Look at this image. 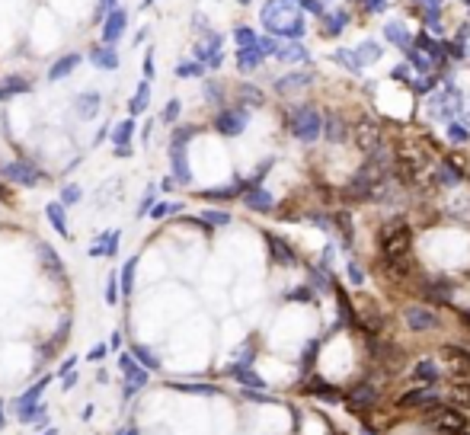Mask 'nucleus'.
Instances as JSON below:
<instances>
[{"label": "nucleus", "instance_id": "37998d69", "mask_svg": "<svg viewBox=\"0 0 470 435\" xmlns=\"http://www.w3.org/2000/svg\"><path fill=\"white\" fill-rule=\"evenodd\" d=\"M0 429H4V413H0Z\"/></svg>", "mask_w": 470, "mask_h": 435}, {"label": "nucleus", "instance_id": "0eeeda50", "mask_svg": "<svg viewBox=\"0 0 470 435\" xmlns=\"http://www.w3.org/2000/svg\"><path fill=\"white\" fill-rule=\"evenodd\" d=\"M4 176H7V180H16V183H26V186H35V183H39V170H32L29 164L4 166Z\"/></svg>", "mask_w": 470, "mask_h": 435}, {"label": "nucleus", "instance_id": "473e14b6", "mask_svg": "<svg viewBox=\"0 0 470 435\" xmlns=\"http://www.w3.org/2000/svg\"><path fill=\"white\" fill-rule=\"evenodd\" d=\"M176 116H180V103H176V99H170V103H166V112H163V118H166V122H173Z\"/></svg>", "mask_w": 470, "mask_h": 435}, {"label": "nucleus", "instance_id": "7ed1b4c3", "mask_svg": "<svg viewBox=\"0 0 470 435\" xmlns=\"http://www.w3.org/2000/svg\"><path fill=\"white\" fill-rule=\"evenodd\" d=\"M263 20H266V26H269L272 32H291V35L301 32V20H297V16H291L288 10H282L278 4H276V7H266Z\"/></svg>", "mask_w": 470, "mask_h": 435}, {"label": "nucleus", "instance_id": "c9c22d12", "mask_svg": "<svg viewBox=\"0 0 470 435\" xmlns=\"http://www.w3.org/2000/svg\"><path fill=\"white\" fill-rule=\"evenodd\" d=\"M106 298H109V301H116V276H109V288H106Z\"/></svg>", "mask_w": 470, "mask_h": 435}, {"label": "nucleus", "instance_id": "2eb2a0df", "mask_svg": "<svg viewBox=\"0 0 470 435\" xmlns=\"http://www.w3.org/2000/svg\"><path fill=\"white\" fill-rule=\"evenodd\" d=\"M451 400H454V407L470 410V378H461L454 387H451Z\"/></svg>", "mask_w": 470, "mask_h": 435}, {"label": "nucleus", "instance_id": "a19ab883", "mask_svg": "<svg viewBox=\"0 0 470 435\" xmlns=\"http://www.w3.org/2000/svg\"><path fill=\"white\" fill-rule=\"evenodd\" d=\"M438 435H470L467 429H461V432H438Z\"/></svg>", "mask_w": 470, "mask_h": 435}, {"label": "nucleus", "instance_id": "79ce46f5", "mask_svg": "<svg viewBox=\"0 0 470 435\" xmlns=\"http://www.w3.org/2000/svg\"><path fill=\"white\" fill-rule=\"evenodd\" d=\"M125 435H138V432H135V429H128V432H125Z\"/></svg>", "mask_w": 470, "mask_h": 435}, {"label": "nucleus", "instance_id": "c03bdc74", "mask_svg": "<svg viewBox=\"0 0 470 435\" xmlns=\"http://www.w3.org/2000/svg\"><path fill=\"white\" fill-rule=\"evenodd\" d=\"M0 195H4V189H0Z\"/></svg>", "mask_w": 470, "mask_h": 435}, {"label": "nucleus", "instance_id": "f03ea898", "mask_svg": "<svg viewBox=\"0 0 470 435\" xmlns=\"http://www.w3.org/2000/svg\"><path fill=\"white\" fill-rule=\"evenodd\" d=\"M422 419H426V426H429L435 435L438 432H461V429H467V413H461L457 407H448V403H435V400L426 407Z\"/></svg>", "mask_w": 470, "mask_h": 435}, {"label": "nucleus", "instance_id": "423d86ee", "mask_svg": "<svg viewBox=\"0 0 470 435\" xmlns=\"http://www.w3.org/2000/svg\"><path fill=\"white\" fill-rule=\"evenodd\" d=\"M118 368L128 374V384H125V397H135V391H138V387L147 381V372H138V368H135L132 355H122V359H118Z\"/></svg>", "mask_w": 470, "mask_h": 435}, {"label": "nucleus", "instance_id": "dca6fc26", "mask_svg": "<svg viewBox=\"0 0 470 435\" xmlns=\"http://www.w3.org/2000/svg\"><path fill=\"white\" fill-rule=\"evenodd\" d=\"M90 61L97 64V68H106V71H116L118 68V55L112 49H97L90 55Z\"/></svg>", "mask_w": 470, "mask_h": 435}, {"label": "nucleus", "instance_id": "ddd939ff", "mask_svg": "<svg viewBox=\"0 0 470 435\" xmlns=\"http://www.w3.org/2000/svg\"><path fill=\"white\" fill-rule=\"evenodd\" d=\"M45 384H49V378H45V381H39V384H32V387L26 391V394H23L20 400H16V410H20V416H23V413H29V410L35 407V400H39V394L45 391Z\"/></svg>", "mask_w": 470, "mask_h": 435}, {"label": "nucleus", "instance_id": "a18cd8bd", "mask_svg": "<svg viewBox=\"0 0 470 435\" xmlns=\"http://www.w3.org/2000/svg\"><path fill=\"white\" fill-rule=\"evenodd\" d=\"M243 4H247V0H243Z\"/></svg>", "mask_w": 470, "mask_h": 435}, {"label": "nucleus", "instance_id": "bb28decb", "mask_svg": "<svg viewBox=\"0 0 470 435\" xmlns=\"http://www.w3.org/2000/svg\"><path fill=\"white\" fill-rule=\"evenodd\" d=\"M42 259H45V266H49L51 272H61V263H58V256H55V250L49 247V243H45V247H42Z\"/></svg>", "mask_w": 470, "mask_h": 435}, {"label": "nucleus", "instance_id": "6ab92c4d", "mask_svg": "<svg viewBox=\"0 0 470 435\" xmlns=\"http://www.w3.org/2000/svg\"><path fill=\"white\" fill-rule=\"evenodd\" d=\"M135 132V122L132 118H125L122 125H116V132H112V141H116V147H128V138H132Z\"/></svg>", "mask_w": 470, "mask_h": 435}, {"label": "nucleus", "instance_id": "9d476101", "mask_svg": "<svg viewBox=\"0 0 470 435\" xmlns=\"http://www.w3.org/2000/svg\"><path fill=\"white\" fill-rule=\"evenodd\" d=\"M125 23H128V13H125V10H112L109 20H106V26H103V39L116 42L118 35L125 32Z\"/></svg>", "mask_w": 470, "mask_h": 435}, {"label": "nucleus", "instance_id": "f8f14e48", "mask_svg": "<svg viewBox=\"0 0 470 435\" xmlns=\"http://www.w3.org/2000/svg\"><path fill=\"white\" fill-rule=\"evenodd\" d=\"M80 64V55H64L61 61H55L51 64V71H49V80H61V77H68L70 71Z\"/></svg>", "mask_w": 470, "mask_h": 435}, {"label": "nucleus", "instance_id": "20e7f679", "mask_svg": "<svg viewBox=\"0 0 470 435\" xmlns=\"http://www.w3.org/2000/svg\"><path fill=\"white\" fill-rule=\"evenodd\" d=\"M442 362L451 374H457V378H470V349H464V345H445Z\"/></svg>", "mask_w": 470, "mask_h": 435}, {"label": "nucleus", "instance_id": "2f4dec72", "mask_svg": "<svg viewBox=\"0 0 470 435\" xmlns=\"http://www.w3.org/2000/svg\"><path fill=\"white\" fill-rule=\"evenodd\" d=\"M176 208H180V205H170V202H160V205L157 208H154V218H163V214H170V212H176Z\"/></svg>", "mask_w": 470, "mask_h": 435}, {"label": "nucleus", "instance_id": "cd10ccee", "mask_svg": "<svg viewBox=\"0 0 470 435\" xmlns=\"http://www.w3.org/2000/svg\"><path fill=\"white\" fill-rule=\"evenodd\" d=\"M435 365H432V362H419V365H416V378H422V381H435Z\"/></svg>", "mask_w": 470, "mask_h": 435}, {"label": "nucleus", "instance_id": "b1692460", "mask_svg": "<svg viewBox=\"0 0 470 435\" xmlns=\"http://www.w3.org/2000/svg\"><path fill=\"white\" fill-rule=\"evenodd\" d=\"M116 237H118V231H109V234H106V240H103V243H93V247H90V256L116 253Z\"/></svg>", "mask_w": 470, "mask_h": 435}, {"label": "nucleus", "instance_id": "f704fd0d", "mask_svg": "<svg viewBox=\"0 0 470 435\" xmlns=\"http://www.w3.org/2000/svg\"><path fill=\"white\" fill-rule=\"evenodd\" d=\"M103 355H106V345H93V349H90V359H93V362L103 359Z\"/></svg>", "mask_w": 470, "mask_h": 435}, {"label": "nucleus", "instance_id": "a878e982", "mask_svg": "<svg viewBox=\"0 0 470 435\" xmlns=\"http://www.w3.org/2000/svg\"><path fill=\"white\" fill-rule=\"evenodd\" d=\"M247 205L256 208V212H266V208L272 205V199H269L266 192H249V195H247Z\"/></svg>", "mask_w": 470, "mask_h": 435}, {"label": "nucleus", "instance_id": "393cba45", "mask_svg": "<svg viewBox=\"0 0 470 435\" xmlns=\"http://www.w3.org/2000/svg\"><path fill=\"white\" fill-rule=\"evenodd\" d=\"M135 355H138V359H141V365H144V368H151V372H154V368H160L157 355H154L151 349H144V345H135Z\"/></svg>", "mask_w": 470, "mask_h": 435}, {"label": "nucleus", "instance_id": "ea45409f", "mask_svg": "<svg viewBox=\"0 0 470 435\" xmlns=\"http://www.w3.org/2000/svg\"><path fill=\"white\" fill-rule=\"evenodd\" d=\"M144 74H147V77H151V74H154V61H151V55H147V58H144Z\"/></svg>", "mask_w": 470, "mask_h": 435}, {"label": "nucleus", "instance_id": "7c9ffc66", "mask_svg": "<svg viewBox=\"0 0 470 435\" xmlns=\"http://www.w3.org/2000/svg\"><path fill=\"white\" fill-rule=\"evenodd\" d=\"M256 64V51L253 49H243L240 51V68H253Z\"/></svg>", "mask_w": 470, "mask_h": 435}, {"label": "nucleus", "instance_id": "f3484780", "mask_svg": "<svg viewBox=\"0 0 470 435\" xmlns=\"http://www.w3.org/2000/svg\"><path fill=\"white\" fill-rule=\"evenodd\" d=\"M97 109H99V97H97V93H80V97H77V112H80L83 118H90Z\"/></svg>", "mask_w": 470, "mask_h": 435}, {"label": "nucleus", "instance_id": "4c0bfd02", "mask_svg": "<svg viewBox=\"0 0 470 435\" xmlns=\"http://www.w3.org/2000/svg\"><path fill=\"white\" fill-rule=\"evenodd\" d=\"M237 39H240L243 45H247V42H253V32H247V29H240V32H237Z\"/></svg>", "mask_w": 470, "mask_h": 435}, {"label": "nucleus", "instance_id": "412c9836", "mask_svg": "<svg viewBox=\"0 0 470 435\" xmlns=\"http://www.w3.org/2000/svg\"><path fill=\"white\" fill-rule=\"evenodd\" d=\"M173 170H176V180L189 183V166H186V154H183V147L173 145Z\"/></svg>", "mask_w": 470, "mask_h": 435}, {"label": "nucleus", "instance_id": "5701e85b", "mask_svg": "<svg viewBox=\"0 0 470 435\" xmlns=\"http://www.w3.org/2000/svg\"><path fill=\"white\" fill-rule=\"evenodd\" d=\"M147 99H151V87H147V83H141L138 93H135V99H132V116H138V112L147 109Z\"/></svg>", "mask_w": 470, "mask_h": 435}, {"label": "nucleus", "instance_id": "1a4fd4ad", "mask_svg": "<svg viewBox=\"0 0 470 435\" xmlns=\"http://www.w3.org/2000/svg\"><path fill=\"white\" fill-rule=\"evenodd\" d=\"M407 324L413 326V330H432L438 320H435V314L426 311V307H407Z\"/></svg>", "mask_w": 470, "mask_h": 435}, {"label": "nucleus", "instance_id": "c85d7f7f", "mask_svg": "<svg viewBox=\"0 0 470 435\" xmlns=\"http://www.w3.org/2000/svg\"><path fill=\"white\" fill-rule=\"evenodd\" d=\"M132 278H135V259H128V263H125V272H122V291L125 295L132 291Z\"/></svg>", "mask_w": 470, "mask_h": 435}, {"label": "nucleus", "instance_id": "aec40b11", "mask_svg": "<svg viewBox=\"0 0 470 435\" xmlns=\"http://www.w3.org/2000/svg\"><path fill=\"white\" fill-rule=\"evenodd\" d=\"M400 403H403V407H429L432 397H429V391H426V387H419V391H409Z\"/></svg>", "mask_w": 470, "mask_h": 435}, {"label": "nucleus", "instance_id": "f257e3e1", "mask_svg": "<svg viewBox=\"0 0 470 435\" xmlns=\"http://www.w3.org/2000/svg\"><path fill=\"white\" fill-rule=\"evenodd\" d=\"M381 256H384V269L394 278L409 276V247H413V228L403 218H394L381 228Z\"/></svg>", "mask_w": 470, "mask_h": 435}, {"label": "nucleus", "instance_id": "72a5a7b5", "mask_svg": "<svg viewBox=\"0 0 470 435\" xmlns=\"http://www.w3.org/2000/svg\"><path fill=\"white\" fill-rule=\"evenodd\" d=\"M61 199H64V202H77V199H80V189H77V186H68V189L61 192Z\"/></svg>", "mask_w": 470, "mask_h": 435}, {"label": "nucleus", "instance_id": "4468645a", "mask_svg": "<svg viewBox=\"0 0 470 435\" xmlns=\"http://www.w3.org/2000/svg\"><path fill=\"white\" fill-rule=\"evenodd\" d=\"M269 240V250H272V256H276V263H282V266H295V253H291V247H285L278 237H266Z\"/></svg>", "mask_w": 470, "mask_h": 435}, {"label": "nucleus", "instance_id": "a211bd4d", "mask_svg": "<svg viewBox=\"0 0 470 435\" xmlns=\"http://www.w3.org/2000/svg\"><path fill=\"white\" fill-rule=\"evenodd\" d=\"M45 212H49V221L55 224V231H58V234H61V237H70V234H68V221H64V208L55 202V205H49Z\"/></svg>", "mask_w": 470, "mask_h": 435}, {"label": "nucleus", "instance_id": "39448f33", "mask_svg": "<svg viewBox=\"0 0 470 435\" xmlns=\"http://www.w3.org/2000/svg\"><path fill=\"white\" fill-rule=\"evenodd\" d=\"M291 125H295V135L301 141H314L320 135V116L314 109H297L291 116Z\"/></svg>", "mask_w": 470, "mask_h": 435}, {"label": "nucleus", "instance_id": "4be33fe9", "mask_svg": "<svg viewBox=\"0 0 470 435\" xmlns=\"http://www.w3.org/2000/svg\"><path fill=\"white\" fill-rule=\"evenodd\" d=\"M29 90V83L20 80V77H10L7 83H0V99L4 97H13V93H26Z\"/></svg>", "mask_w": 470, "mask_h": 435}, {"label": "nucleus", "instance_id": "e433bc0d", "mask_svg": "<svg viewBox=\"0 0 470 435\" xmlns=\"http://www.w3.org/2000/svg\"><path fill=\"white\" fill-rule=\"evenodd\" d=\"M208 221H215V224H228V214H215V212H211V214H208Z\"/></svg>", "mask_w": 470, "mask_h": 435}, {"label": "nucleus", "instance_id": "c756f323", "mask_svg": "<svg viewBox=\"0 0 470 435\" xmlns=\"http://www.w3.org/2000/svg\"><path fill=\"white\" fill-rule=\"evenodd\" d=\"M237 378H240L243 384H249V387H263V381L256 378L253 372H247V368H237Z\"/></svg>", "mask_w": 470, "mask_h": 435}, {"label": "nucleus", "instance_id": "9b49d317", "mask_svg": "<svg viewBox=\"0 0 470 435\" xmlns=\"http://www.w3.org/2000/svg\"><path fill=\"white\" fill-rule=\"evenodd\" d=\"M355 141H359L361 151H374L378 141H381V135H378V128H374L371 122H359V128H355Z\"/></svg>", "mask_w": 470, "mask_h": 435}, {"label": "nucleus", "instance_id": "6e6552de", "mask_svg": "<svg viewBox=\"0 0 470 435\" xmlns=\"http://www.w3.org/2000/svg\"><path fill=\"white\" fill-rule=\"evenodd\" d=\"M243 125H247V116H243V112H221V116H218V132L221 135H240Z\"/></svg>", "mask_w": 470, "mask_h": 435}, {"label": "nucleus", "instance_id": "58836bf2", "mask_svg": "<svg viewBox=\"0 0 470 435\" xmlns=\"http://www.w3.org/2000/svg\"><path fill=\"white\" fill-rule=\"evenodd\" d=\"M112 4H116V0H99V16H103V13H106V10H109V7H112Z\"/></svg>", "mask_w": 470, "mask_h": 435}]
</instances>
